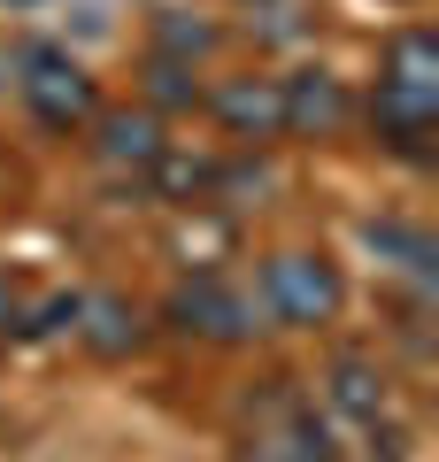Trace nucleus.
<instances>
[{"mask_svg":"<svg viewBox=\"0 0 439 462\" xmlns=\"http://www.w3.org/2000/svg\"><path fill=\"white\" fill-rule=\"evenodd\" d=\"M324 401L347 416V424H362L370 439L386 431V455H401V431H393V393H386V370H378L370 355H332V363H324Z\"/></svg>","mask_w":439,"mask_h":462,"instance_id":"nucleus-7","label":"nucleus"},{"mask_svg":"<svg viewBox=\"0 0 439 462\" xmlns=\"http://www.w3.org/2000/svg\"><path fill=\"white\" fill-rule=\"evenodd\" d=\"M139 185H154V200H178V208H193V200H209L216 185H224V170H216L209 154H185L178 139H170V147L154 154V170H146Z\"/></svg>","mask_w":439,"mask_h":462,"instance_id":"nucleus-11","label":"nucleus"},{"mask_svg":"<svg viewBox=\"0 0 439 462\" xmlns=\"http://www.w3.org/2000/svg\"><path fill=\"white\" fill-rule=\"evenodd\" d=\"M201 108L216 116V132L224 139H239V147H277L285 139V108H277V78H224V85H209L201 93Z\"/></svg>","mask_w":439,"mask_h":462,"instance_id":"nucleus-6","label":"nucleus"},{"mask_svg":"<svg viewBox=\"0 0 439 462\" xmlns=\"http://www.w3.org/2000/svg\"><path fill=\"white\" fill-rule=\"evenodd\" d=\"M70 331H78V346L93 355V363H131L154 324H146V309H139L131 293H108V285H100V293H78Z\"/></svg>","mask_w":439,"mask_h":462,"instance_id":"nucleus-9","label":"nucleus"},{"mask_svg":"<svg viewBox=\"0 0 439 462\" xmlns=\"http://www.w3.org/2000/svg\"><path fill=\"white\" fill-rule=\"evenodd\" d=\"M255 300L277 331H324L347 309V278L324 247H277L255 270Z\"/></svg>","mask_w":439,"mask_h":462,"instance_id":"nucleus-2","label":"nucleus"},{"mask_svg":"<svg viewBox=\"0 0 439 462\" xmlns=\"http://www.w3.org/2000/svg\"><path fill=\"white\" fill-rule=\"evenodd\" d=\"M154 100H170V108H193V100H201L193 62H163V54H154Z\"/></svg>","mask_w":439,"mask_h":462,"instance_id":"nucleus-15","label":"nucleus"},{"mask_svg":"<svg viewBox=\"0 0 439 462\" xmlns=\"http://www.w3.org/2000/svg\"><path fill=\"white\" fill-rule=\"evenodd\" d=\"M277 108H285V139H340L355 124V100L332 69H293L277 78Z\"/></svg>","mask_w":439,"mask_h":462,"instance_id":"nucleus-10","label":"nucleus"},{"mask_svg":"<svg viewBox=\"0 0 439 462\" xmlns=\"http://www.w3.org/2000/svg\"><path fill=\"white\" fill-rule=\"evenodd\" d=\"M85 132H93V162L108 170V178H146L154 154L170 147V124L154 108H100Z\"/></svg>","mask_w":439,"mask_h":462,"instance_id":"nucleus-8","label":"nucleus"},{"mask_svg":"<svg viewBox=\"0 0 439 462\" xmlns=\"http://www.w3.org/2000/svg\"><path fill=\"white\" fill-rule=\"evenodd\" d=\"M401 8H416V0H401Z\"/></svg>","mask_w":439,"mask_h":462,"instance_id":"nucleus-16","label":"nucleus"},{"mask_svg":"<svg viewBox=\"0 0 439 462\" xmlns=\"http://www.w3.org/2000/svg\"><path fill=\"white\" fill-rule=\"evenodd\" d=\"M378 78H386V85H408V93H439V39L424 32V23L393 32L386 54H378Z\"/></svg>","mask_w":439,"mask_h":462,"instance_id":"nucleus-12","label":"nucleus"},{"mask_svg":"<svg viewBox=\"0 0 439 462\" xmlns=\"http://www.w3.org/2000/svg\"><path fill=\"white\" fill-rule=\"evenodd\" d=\"M231 462H340V439H332V416L316 409V393L301 378H262L239 401Z\"/></svg>","mask_w":439,"mask_h":462,"instance_id":"nucleus-1","label":"nucleus"},{"mask_svg":"<svg viewBox=\"0 0 439 462\" xmlns=\"http://www.w3.org/2000/svg\"><path fill=\"white\" fill-rule=\"evenodd\" d=\"M154 54H163V62H201V54H216V32L209 23H185V16H163Z\"/></svg>","mask_w":439,"mask_h":462,"instance_id":"nucleus-14","label":"nucleus"},{"mask_svg":"<svg viewBox=\"0 0 439 462\" xmlns=\"http://www.w3.org/2000/svg\"><path fill=\"white\" fill-rule=\"evenodd\" d=\"M163 324L185 331V339H201V346H247V339H255V300H247L231 278L201 270V278H178V285H170Z\"/></svg>","mask_w":439,"mask_h":462,"instance_id":"nucleus-4","label":"nucleus"},{"mask_svg":"<svg viewBox=\"0 0 439 462\" xmlns=\"http://www.w3.org/2000/svg\"><path fill=\"white\" fill-rule=\"evenodd\" d=\"M362 116H370V139L393 154V162H432L439 154V93H408V85H370V100H362Z\"/></svg>","mask_w":439,"mask_h":462,"instance_id":"nucleus-5","label":"nucleus"},{"mask_svg":"<svg viewBox=\"0 0 439 462\" xmlns=\"http://www.w3.org/2000/svg\"><path fill=\"white\" fill-rule=\"evenodd\" d=\"M362 239H370L378 254H393V263H401L408 278H424V285H432V270H439V254H432V239H424L416 224H370V231H362Z\"/></svg>","mask_w":439,"mask_h":462,"instance_id":"nucleus-13","label":"nucleus"},{"mask_svg":"<svg viewBox=\"0 0 439 462\" xmlns=\"http://www.w3.org/2000/svg\"><path fill=\"white\" fill-rule=\"evenodd\" d=\"M16 93H23V108H32V124H39V132H54V139H78L85 124L100 116V78L70 47H47V39L23 47Z\"/></svg>","mask_w":439,"mask_h":462,"instance_id":"nucleus-3","label":"nucleus"}]
</instances>
